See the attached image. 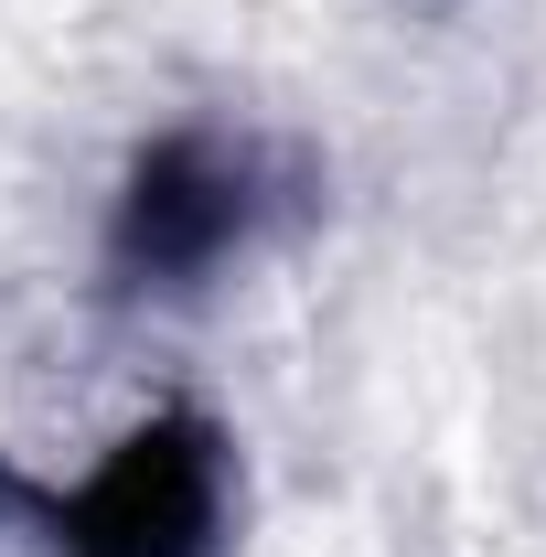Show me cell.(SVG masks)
<instances>
[{
  "label": "cell",
  "mask_w": 546,
  "mask_h": 557,
  "mask_svg": "<svg viewBox=\"0 0 546 557\" xmlns=\"http://www.w3.org/2000/svg\"><path fill=\"white\" fill-rule=\"evenodd\" d=\"M300 205H311L300 150H278L269 129L183 119V129L139 139L119 161V194H108V225H97V278L129 311L204 300L214 278L247 269Z\"/></svg>",
  "instance_id": "6da1fadb"
},
{
  "label": "cell",
  "mask_w": 546,
  "mask_h": 557,
  "mask_svg": "<svg viewBox=\"0 0 546 557\" xmlns=\"http://www.w3.org/2000/svg\"><path fill=\"white\" fill-rule=\"evenodd\" d=\"M0 504L44 557H225L236 450L204 408H150L86 483L0 472Z\"/></svg>",
  "instance_id": "7a4b0ae2"
}]
</instances>
